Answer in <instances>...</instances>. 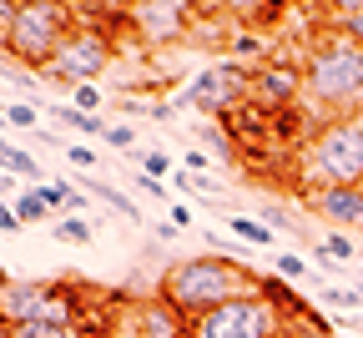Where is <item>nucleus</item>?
Returning a JSON list of instances; mask_svg holds the SVG:
<instances>
[{"instance_id":"1","label":"nucleus","mask_w":363,"mask_h":338,"mask_svg":"<svg viewBox=\"0 0 363 338\" xmlns=\"http://www.w3.org/2000/svg\"><path fill=\"white\" fill-rule=\"evenodd\" d=\"M257 278L252 268H242L238 258L227 253H197V258H177L167 273H162V288L157 298H167L182 318H197L217 303H233L242 293H257Z\"/></svg>"},{"instance_id":"2","label":"nucleus","mask_w":363,"mask_h":338,"mask_svg":"<svg viewBox=\"0 0 363 338\" xmlns=\"http://www.w3.org/2000/svg\"><path fill=\"white\" fill-rule=\"evenodd\" d=\"M303 96L323 111H338V116L363 111V45L328 31L303 61Z\"/></svg>"},{"instance_id":"3","label":"nucleus","mask_w":363,"mask_h":338,"mask_svg":"<svg viewBox=\"0 0 363 338\" xmlns=\"http://www.w3.org/2000/svg\"><path fill=\"white\" fill-rule=\"evenodd\" d=\"M298 182L308 187V197L328 192V187H363V111L328 116L308 136Z\"/></svg>"},{"instance_id":"4","label":"nucleus","mask_w":363,"mask_h":338,"mask_svg":"<svg viewBox=\"0 0 363 338\" xmlns=\"http://www.w3.org/2000/svg\"><path fill=\"white\" fill-rule=\"evenodd\" d=\"M71 26H76L71 6H56V0H16V16L6 26V56L40 76L51 66V56L61 51V40L71 36Z\"/></svg>"},{"instance_id":"5","label":"nucleus","mask_w":363,"mask_h":338,"mask_svg":"<svg viewBox=\"0 0 363 338\" xmlns=\"http://www.w3.org/2000/svg\"><path fill=\"white\" fill-rule=\"evenodd\" d=\"M187 333L192 338H303L308 328H293L262 293H242L233 303H217V308L187 318Z\"/></svg>"},{"instance_id":"6","label":"nucleus","mask_w":363,"mask_h":338,"mask_svg":"<svg viewBox=\"0 0 363 338\" xmlns=\"http://www.w3.org/2000/svg\"><path fill=\"white\" fill-rule=\"evenodd\" d=\"M111 31H101L96 21H91L86 11H76V26H71V36L61 40V51L51 56V66H45L40 76H51V81H61V86H96V76H106V66H111Z\"/></svg>"},{"instance_id":"7","label":"nucleus","mask_w":363,"mask_h":338,"mask_svg":"<svg viewBox=\"0 0 363 338\" xmlns=\"http://www.w3.org/2000/svg\"><path fill=\"white\" fill-rule=\"evenodd\" d=\"M177 102H187V107H197V111H207V116H233L242 102H252V76L242 71V66H233V61H222V66H207V71H197L187 86L177 91Z\"/></svg>"},{"instance_id":"8","label":"nucleus","mask_w":363,"mask_h":338,"mask_svg":"<svg viewBox=\"0 0 363 338\" xmlns=\"http://www.w3.org/2000/svg\"><path fill=\"white\" fill-rule=\"evenodd\" d=\"M126 16L142 45H177L182 36H192V21H197L187 0H136V6H126Z\"/></svg>"},{"instance_id":"9","label":"nucleus","mask_w":363,"mask_h":338,"mask_svg":"<svg viewBox=\"0 0 363 338\" xmlns=\"http://www.w3.org/2000/svg\"><path fill=\"white\" fill-rule=\"evenodd\" d=\"M303 96V71L288 66V61H272V66H257L252 71V102L262 111H288Z\"/></svg>"},{"instance_id":"10","label":"nucleus","mask_w":363,"mask_h":338,"mask_svg":"<svg viewBox=\"0 0 363 338\" xmlns=\"http://www.w3.org/2000/svg\"><path fill=\"white\" fill-rule=\"evenodd\" d=\"M308 207L333 222V227H363V187H328V192H313Z\"/></svg>"},{"instance_id":"11","label":"nucleus","mask_w":363,"mask_h":338,"mask_svg":"<svg viewBox=\"0 0 363 338\" xmlns=\"http://www.w3.org/2000/svg\"><path fill=\"white\" fill-rule=\"evenodd\" d=\"M81 192H91V197H96L101 207H111L116 217H126V222H142V212H136V202L126 197V192H116L111 182H101V177H91V172H86V177H81Z\"/></svg>"},{"instance_id":"12","label":"nucleus","mask_w":363,"mask_h":338,"mask_svg":"<svg viewBox=\"0 0 363 338\" xmlns=\"http://www.w3.org/2000/svg\"><path fill=\"white\" fill-rule=\"evenodd\" d=\"M51 116H56L61 126L81 131V136H106V126H111V121H101V116H91V111H81V107H71V102H56V107H51Z\"/></svg>"},{"instance_id":"13","label":"nucleus","mask_w":363,"mask_h":338,"mask_svg":"<svg viewBox=\"0 0 363 338\" xmlns=\"http://www.w3.org/2000/svg\"><path fill=\"white\" fill-rule=\"evenodd\" d=\"M35 197H40V207L51 212V222L56 217H66V202H71V192H76V182H66V177H56V182H35L30 187Z\"/></svg>"},{"instance_id":"14","label":"nucleus","mask_w":363,"mask_h":338,"mask_svg":"<svg viewBox=\"0 0 363 338\" xmlns=\"http://www.w3.org/2000/svg\"><path fill=\"white\" fill-rule=\"evenodd\" d=\"M56 227V237H61V243H71V248H81V243H91V237H96V222H91V217H56L51 222Z\"/></svg>"},{"instance_id":"15","label":"nucleus","mask_w":363,"mask_h":338,"mask_svg":"<svg viewBox=\"0 0 363 338\" xmlns=\"http://www.w3.org/2000/svg\"><path fill=\"white\" fill-rule=\"evenodd\" d=\"M227 227H233L238 237H247V243H257V248H272V227H267V222H257V217L233 212V217H227Z\"/></svg>"},{"instance_id":"16","label":"nucleus","mask_w":363,"mask_h":338,"mask_svg":"<svg viewBox=\"0 0 363 338\" xmlns=\"http://www.w3.org/2000/svg\"><path fill=\"white\" fill-rule=\"evenodd\" d=\"M323 303H328L333 313H338V308H343V313H363V288H343V283H338V288H323Z\"/></svg>"},{"instance_id":"17","label":"nucleus","mask_w":363,"mask_h":338,"mask_svg":"<svg viewBox=\"0 0 363 338\" xmlns=\"http://www.w3.org/2000/svg\"><path fill=\"white\" fill-rule=\"evenodd\" d=\"M333 26H338V36H348L353 45H363V6H338Z\"/></svg>"},{"instance_id":"18","label":"nucleus","mask_w":363,"mask_h":338,"mask_svg":"<svg viewBox=\"0 0 363 338\" xmlns=\"http://www.w3.org/2000/svg\"><path fill=\"white\" fill-rule=\"evenodd\" d=\"M16 217H21V227H26V222H51V212L40 207V197H35L30 187H26V192H16Z\"/></svg>"},{"instance_id":"19","label":"nucleus","mask_w":363,"mask_h":338,"mask_svg":"<svg viewBox=\"0 0 363 338\" xmlns=\"http://www.w3.org/2000/svg\"><path fill=\"white\" fill-rule=\"evenodd\" d=\"M6 126H16V131H40V116H35L30 102H11V107H6Z\"/></svg>"},{"instance_id":"20","label":"nucleus","mask_w":363,"mask_h":338,"mask_svg":"<svg viewBox=\"0 0 363 338\" xmlns=\"http://www.w3.org/2000/svg\"><path fill=\"white\" fill-rule=\"evenodd\" d=\"M66 162L86 177V172H96V162H101V157H96V147H86V141H71V147H66Z\"/></svg>"},{"instance_id":"21","label":"nucleus","mask_w":363,"mask_h":338,"mask_svg":"<svg viewBox=\"0 0 363 338\" xmlns=\"http://www.w3.org/2000/svg\"><path fill=\"white\" fill-rule=\"evenodd\" d=\"M257 222H267V227H283V232H298V212H288V207H278V202H267V207L257 212Z\"/></svg>"},{"instance_id":"22","label":"nucleus","mask_w":363,"mask_h":338,"mask_svg":"<svg viewBox=\"0 0 363 338\" xmlns=\"http://www.w3.org/2000/svg\"><path fill=\"white\" fill-rule=\"evenodd\" d=\"M136 162H142V172H147V177H157V182H162V177H172V157H167V152H142Z\"/></svg>"},{"instance_id":"23","label":"nucleus","mask_w":363,"mask_h":338,"mask_svg":"<svg viewBox=\"0 0 363 338\" xmlns=\"http://www.w3.org/2000/svg\"><path fill=\"white\" fill-rule=\"evenodd\" d=\"M233 56H262V36L257 31H233Z\"/></svg>"},{"instance_id":"24","label":"nucleus","mask_w":363,"mask_h":338,"mask_svg":"<svg viewBox=\"0 0 363 338\" xmlns=\"http://www.w3.org/2000/svg\"><path fill=\"white\" fill-rule=\"evenodd\" d=\"M278 278H308V258L303 253H278Z\"/></svg>"},{"instance_id":"25","label":"nucleus","mask_w":363,"mask_h":338,"mask_svg":"<svg viewBox=\"0 0 363 338\" xmlns=\"http://www.w3.org/2000/svg\"><path fill=\"white\" fill-rule=\"evenodd\" d=\"M71 107H81V111L96 116V107H101V86H76V91H71Z\"/></svg>"},{"instance_id":"26","label":"nucleus","mask_w":363,"mask_h":338,"mask_svg":"<svg viewBox=\"0 0 363 338\" xmlns=\"http://www.w3.org/2000/svg\"><path fill=\"white\" fill-rule=\"evenodd\" d=\"M101 141H106V147H116V152H131L136 131H131V126H106V136H101Z\"/></svg>"},{"instance_id":"27","label":"nucleus","mask_w":363,"mask_h":338,"mask_svg":"<svg viewBox=\"0 0 363 338\" xmlns=\"http://www.w3.org/2000/svg\"><path fill=\"white\" fill-rule=\"evenodd\" d=\"M197 136L207 141V147H217L222 157H227V152H233V141H227V131H217V126H197Z\"/></svg>"},{"instance_id":"28","label":"nucleus","mask_w":363,"mask_h":338,"mask_svg":"<svg viewBox=\"0 0 363 338\" xmlns=\"http://www.w3.org/2000/svg\"><path fill=\"white\" fill-rule=\"evenodd\" d=\"M182 162H187V172H192V177H212V157H207V152H187Z\"/></svg>"},{"instance_id":"29","label":"nucleus","mask_w":363,"mask_h":338,"mask_svg":"<svg viewBox=\"0 0 363 338\" xmlns=\"http://www.w3.org/2000/svg\"><path fill=\"white\" fill-rule=\"evenodd\" d=\"M11 81H16V91H21V96H40V81H35V71H16Z\"/></svg>"},{"instance_id":"30","label":"nucleus","mask_w":363,"mask_h":338,"mask_svg":"<svg viewBox=\"0 0 363 338\" xmlns=\"http://www.w3.org/2000/svg\"><path fill=\"white\" fill-rule=\"evenodd\" d=\"M136 192H147V197H167V187L157 177H147V172H136Z\"/></svg>"},{"instance_id":"31","label":"nucleus","mask_w":363,"mask_h":338,"mask_svg":"<svg viewBox=\"0 0 363 338\" xmlns=\"http://www.w3.org/2000/svg\"><path fill=\"white\" fill-rule=\"evenodd\" d=\"M16 227H21L16 207H11V202H0V232H16Z\"/></svg>"},{"instance_id":"32","label":"nucleus","mask_w":363,"mask_h":338,"mask_svg":"<svg viewBox=\"0 0 363 338\" xmlns=\"http://www.w3.org/2000/svg\"><path fill=\"white\" fill-rule=\"evenodd\" d=\"M172 227H192V212L187 207H172Z\"/></svg>"},{"instance_id":"33","label":"nucleus","mask_w":363,"mask_h":338,"mask_svg":"<svg viewBox=\"0 0 363 338\" xmlns=\"http://www.w3.org/2000/svg\"><path fill=\"white\" fill-rule=\"evenodd\" d=\"M0 56H6V26H0Z\"/></svg>"},{"instance_id":"34","label":"nucleus","mask_w":363,"mask_h":338,"mask_svg":"<svg viewBox=\"0 0 363 338\" xmlns=\"http://www.w3.org/2000/svg\"><path fill=\"white\" fill-rule=\"evenodd\" d=\"M0 126H6V102H0Z\"/></svg>"},{"instance_id":"35","label":"nucleus","mask_w":363,"mask_h":338,"mask_svg":"<svg viewBox=\"0 0 363 338\" xmlns=\"http://www.w3.org/2000/svg\"><path fill=\"white\" fill-rule=\"evenodd\" d=\"M0 338H11V333H6V323H0Z\"/></svg>"},{"instance_id":"36","label":"nucleus","mask_w":363,"mask_h":338,"mask_svg":"<svg viewBox=\"0 0 363 338\" xmlns=\"http://www.w3.org/2000/svg\"><path fill=\"white\" fill-rule=\"evenodd\" d=\"M358 268H363V253H358Z\"/></svg>"},{"instance_id":"37","label":"nucleus","mask_w":363,"mask_h":338,"mask_svg":"<svg viewBox=\"0 0 363 338\" xmlns=\"http://www.w3.org/2000/svg\"><path fill=\"white\" fill-rule=\"evenodd\" d=\"M0 278H6V273H0Z\"/></svg>"},{"instance_id":"38","label":"nucleus","mask_w":363,"mask_h":338,"mask_svg":"<svg viewBox=\"0 0 363 338\" xmlns=\"http://www.w3.org/2000/svg\"><path fill=\"white\" fill-rule=\"evenodd\" d=\"M187 338H192V333H187Z\"/></svg>"}]
</instances>
